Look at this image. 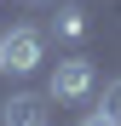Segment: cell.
Here are the masks:
<instances>
[{"instance_id": "obj_1", "label": "cell", "mask_w": 121, "mask_h": 126, "mask_svg": "<svg viewBox=\"0 0 121 126\" xmlns=\"http://www.w3.org/2000/svg\"><path fill=\"white\" fill-rule=\"evenodd\" d=\"M40 63H46V34H40L35 23H12V29H0V75L23 80V75L40 69Z\"/></svg>"}, {"instance_id": "obj_2", "label": "cell", "mask_w": 121, "mask_h": 126, "mask_svg": "<svg viewBox=\"0 0 121 126\" xmlns=\"http://www.w3.org/2000/svg\"><path fill=\"white\" fill-rule=\"evenodd\" d=\"M92 92H98V63L87 52H69V57L52 63V75H46V97L52 103H87Z\"/></svg>"}, {"instance_id": "obj_3", "label": "cell", "mask_w": 121, "mask_h": 126, "mask_svg": "<svg viewBox=\"0 0 121 126\" xmlns=\"http://www.w3.org/2000/svg\"><path fill=\"white\" fill-rule=\"evenodd\" d=\"M0 126H52L46 120V97L40 92H12L0 103Z\"/></svg>"}, {"instance_id": "obj_4", "label": "cell", "mask_w": 121, "mask_h": 126, "mask_svg": "<svg viewBox=\"0 0 121 126\" xmlns=\"http://www.w3.org/2000/svg\"><path fill=\"white\" fill-rule=\"evenodd\" d=\"M52 34H58V40H81V34H87V12H81V6H58Z\"/></svg>"}, {"instance_id": "obj_5", "label": "cell", "mask_w": 121, "mask_h": 126, "mask_svg": "<svg viewBox=\"0 0 121 126\" xmlns=\"http://www.w3.org/2000/svg\"><path fill=\"white\" fill-rule=\"evenodd\" d=\"M98 109H104V115H110V120L121 126V75H115L110 86H104V97H98Z\"/></svg>"}, {"instance_id": "obj_6", "label": "cell", "mask_w": 121, "mask_h": 126, "mask_svg": "<svg viewBox=\"0 0 121 126\" xmlns=\"http://www.w3.org/2000/svg\"><path fill=\"white\" fill-rule=\"evenodd\" d=\"M81 126H115V120H110L104 109H92V115H87V120H81Z\"/></svg>"}, {"instance_id": "obj_7", "label": "cell", "mask_w": 121, "mask_h": 126, "mask_svg": "<svg viewBox=\"0 0 121 126\" xmlns=\"http://www.w3.org/2000/svg\"><path fill=\"white\" fill-rule=\"evenodd\" d=\"M35 6H40V0H35Z\"/></svg>"}]
</instances>
